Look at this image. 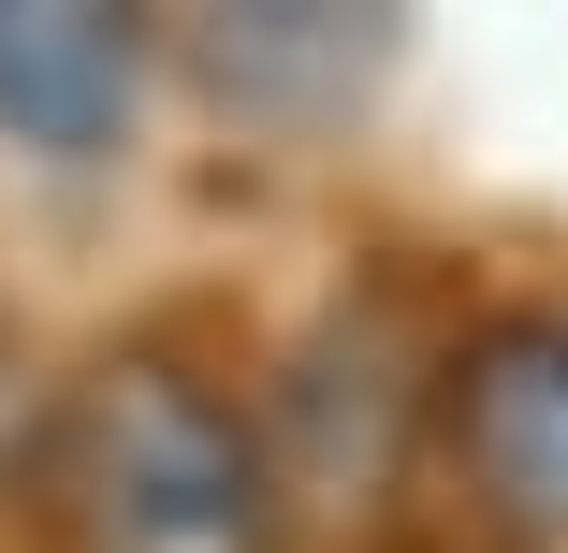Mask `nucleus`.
<instances>
[{
  "instance_id": "4",
  "label": "nucleus",
  "mask_w": 568,
  "mask_h": 553,
  "mask_svg": "<svg viewBox=\"0 0 568 553\" xmlns=\"http://www.w3.org/2000/svg\"><path fill=\"white\" fill-rule=\"evenodd\" d=\"M175 44L248 117H335V102H365L394 0H175Z\"/></svg>"
},
{
  "instance_id": "1",
  "label": "nucleus",
  "mask_w": 568,
  "mask_h": 553,
  "mask_svg": "<svg viewBox=\"0 0 568 553\" xmlns=\"http://www.w3.org/2000/svg\"><path fill=\"white\" fill-rule=\"evenodd\" d=\"M59 524L73 553H263L277 495L204 365L102 350L59 408Z\"/></svg>"
},
{
  "instance_id": "2",
  "label": "nucleus",
  "mask_w": 568,
  "mask_h": 553,
  "mask_svg": "<svg viewBox=\"0 0 568 553\" xmlns=\"http://www.w3.org/2000/svg\"><path fill=\"white\" fill-rule=\"evenodd\" d=\"M452 467L481 481L496 524L568 539V320H496V336L452 365Z\"/></svg>"
},
{
  "instance_id": "3",
  "label": "nucleus",
  "mask_w": 568,
  "mask_h": 553,
  "mask_svg": "<svg viewBox=\"0 0 568 553\" xmlns=\"http://www.w3.org/2000/svg\"><path fill=\"white\" fill-rule=\"evenodd\" d=\"M146 102V0H0V132L102 161Z\"/></svg>"
}]
</instances>
